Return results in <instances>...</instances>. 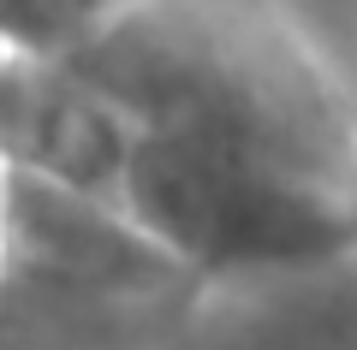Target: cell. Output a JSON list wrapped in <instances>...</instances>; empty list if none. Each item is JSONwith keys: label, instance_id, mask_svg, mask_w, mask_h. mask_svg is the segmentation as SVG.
Segmentation results:
<instances>
[{"label": "cell", "instance_id": "8992f818", "mask_svg": "<svg viewBox=\"0 0 357 350\" xmlns=\"http://www.w3.org/2000/svg\"><path fill=\"white\" fill-rule=\"evenodd\" d=\"M126 6L137 0H0V30H6V48L72 54L102 24H114Z\"/></svg>", "mask_w": 357, "mask_h": 350}, {"label": "cell", "instance_id": "7a4b0ae2", "mask_svg": "<svg viewBox=\"0 0 357 350\" xmlns=\"http://www.w3.org/2000/svg\"><path fill=\"white\" fill-rule=\"evenodd\" d=\"M6 350H197L215 279L119 202L6 166Z\"/></svg>", "mask_w": 357, "mask_h": 350}, {"label": "cell", "instance_id": "6da1fadb", "mask_svg": "<svg viewBox=\"0 0 357 350\" xmlns=\"http://www.w3.org/2000/svg\"><path fill=\"white\" fill-rule=\"evenodd\" d=\"M66 60L137 125L191 131L357 184V113L268 0H137Z\"/></svg>", "mask_w": 357, "mask_h": 350}, {"label": "cell", "instance_id": "5b68a950", "mask_svg": "<svg viewBox=\"0 0 357 350\" xmlns=\"http://www.w3.org/2000/svg\"><path fill=\"white\" fill-rule=\"evenodd\" d=\"M197 350H357V244L310 267L215 285Z\"/></svg>", "mask_w": 357, "mask_h": 350}, {"label": "cell", "instance_id": "52a82bcc", "mask_svg": "<svg viewBox=\"0 0 357 350\" xmlns=\"http://www.w3.org/2000/svg\"><path fill=\"white\" fill-rule=\"evenodd\" d=\"M351 220H357V184H351Z\"/></svg>", "mask_w": 357, "mask_h": 350}, {"label": "cell", "instance_id": "3957f363", "mask_svg": "<svg viewBox=\"0 0 357 350\" xmlns=\"http://www.w3.org/2000/svg\"><path fill=\"white\" fill-rule=\"evenodd\" d=\"M119 208L215 285L310 267L357 244L351 190L274 154L161 125H137Z\"/></svg>", "mask_w": 357, "mask_h": 350}, {"label": "cell", "instance_id": "277c9868", "mask_svg": "<svg viewBox=\"0 0 357 350\" xmlns=\"http://www.w3.org/2000/svg\"><path fill=\"white\" fill-rule=\"evenodd\" d=\"M0 149L18 173L119 202L126 161L137 149V119L66 54L0 42Z\"/></svg>", "mask_w": 357, "mask_h": 350}]
</instances>
